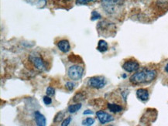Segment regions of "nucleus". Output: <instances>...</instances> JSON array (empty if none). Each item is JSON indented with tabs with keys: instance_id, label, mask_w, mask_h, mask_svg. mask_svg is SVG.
Wrapping results in <instances>:
<instances>
[{
	"instance_id": "f257e3e1",
	"label": "nucleus",
	"mask_w": 168,
	"mask_h": 126,
	"mask_svg": "<svg viewBox=\"0 0 168 126\" xmlns=\"http://www.w3.org/2000/svg\"><path fill=\"white\" fill-rule=\"evenodd\" d=\"M157 75L156 70L152 69H143L140 71L136 72L130 77V81L134 85L149 84L153 81Z\"/></svg>"
},
{
	"instance_id": "f03ea898",
	"label": "nucleus",
	"mask_w": 168,
	"mask_h": 126,
	"mask_svg": "<svg viewBox=\"0 0 168 126\" xmlns=\"http://www.w3.org/2000/svg\"><path fill=\"white\" fill-rule=\"evenodd\" d=\"M125 0H101L102 9L109 15L115 14L124 5Z\"/></svg>"
},
{
	"instance_id": "7ed1b4c3",
	"label": "nucleus",
	"mask_w": 168,
	"mask_h": 126,
	"mask_svg": "<svg viewBox=\"0 0 168 126\" xmlns=\"http://www.w3.org/2000/svg\"><path fill=\"white\" fill-rule=\"evenodd\" d=\"M84 72V68L82 66H80L78 64L72 65L68 68V76L71 80H79L83 77V74Z\"/></svg>"
},
{
	"instance_id": "20e7f679",
	"label": "nucleus",
	"mask_w": 168,
	"mask_h": 126,
	"mask_svg": "<svg viewBox=\"0 0 168 126\" xmlns=\"http://www.w3.org/2000/svg\"><path fill=\"white\" fill-rule=\"evenodd\" d=\"M106 79L103 76H94L88 80L87 85L89 88L94 89H102L106 85Z\"/></svg>"
},
{
	"instance_id": "39448f33",
	"label": "nucleus",
	"mask_w": 168,
	"mask_h": 126,
	"mask_svg": "<svg viewBox=\"0 0 168 126\" xmlns=\"http://www.w3.org/2000/svg\"><path fill=\"white\" fill-rule=\"evenodd\" d=\"M29 61L33 64V65L40 71H45L47 70V64L41 56L36 54H30L29 56Z\"/></svg>"
},
{
	"instance_id": "423d86ee",
	"label": "nucleus",
	"mask_w": 168,
	"mask_h": 126,
	"mask_svg": "<svg viewBox=\"0 0 168 126\" xmlns=\"http://www.w3.org/2000/svg\"><path fill=\"white\" fill-rule=\"evenodd\" d=\"M122 68L128 73L136 72L140 69V64L135 60H129L122 64Z\"/></svg>"
},
{
	"instance_id": "0eeeda50",
	"label": "nucleus",
	"mask_w": 168,
	"mask_h": 126,
	"mask_svg": "<svg viewBox=\"0 0 168 126\" xmlns=\"http://www.w3.org/2000/svg\"><path fill=\"white\" fill-rule=\"evenodd\" d=\"M96 116H97L99 122H100L101 124H102V125L114 121L113 116L111 115L109 113L105 112V111H97V112H96Z\"/></svg>"
},
{
	"instance_id": "6e6552de",
	"label": "nucleus",
	"mask_w": 168,
	"mask_h": 126,
	"mask_svg": "<svg viewBox=\"0 0 168 126\" xmlns=\"http://www.w3.org/2000/svg\"><path fill=\"white\" fill-rule=\"evenodd\" d=\"M34 119H35V122L37 124V125L45 126L47 125L46 118L39 111H36L34 112Z\"/></svg>"
},
{
	"instance_id": "1a4fd4ad",
	"label": "nucleus",
	"mask_w": 168,
	"mask_h": 126,
	"mask_svg": "<svg viewBox=\"0 0 168 126\" xmlns=\"http://www.w3.org/2000/svg\"><path fill=\"white\" fill-rule=\"evenodd\" d=\"M57 46H58V49L61 51L62 53H66L69 52L70 50H71V45L68 40H61L57 43Z\"/></svg>"
},
{
	"instance_id": "9d476101",
	"label": "nucleus",
	"mask_w": 168,
	"mask_h": 126,
	"mask_svg": "<svg viewBox=\"0 0 168 126\" xmlns=\"http://www.w3.org/2000/svg\"><path fill=\"white\" fill-rule=\"evenodd\" d=\"M136 97L142 101H146L149 99L150 94L146 88H140L136 90Z\"/></svg>"
},
{
	"instance_id": "9b49d317",
	"label": "nucleus",
	"mask_w": 168,
	"mask_h": 126,
	"mask_svg": "<svg viewBox=\"0 0 168 126\" xmlns=\"http://www.w3.org/2000/svg\"><path fill=\"white\" fill-rule=\"evenodd\" d=\"M24 1L37 9H43L47 5V0H24Z\"/></svg>"
},
{
	"instance_id": "f8f14e48",
	"label": "nucleus",
	"mask_w": 168,
	"mask_h": 126,
	"mask_svg": "<svg viewBox=\"0 0 168 126\" xmlns=\"http://www.w3.org/2000/svg\"><path fill=\"white\" fill-rule=\"evenodd\" d=\"M107 107L109 108V111L112 113H120L123 111V107L120 104H114V103H109L107 104Z\"/></svg>"
},
{
	"instance_id": "ddd939ff",
	"label": "nucleus",
	"mask_w": 168,
	"mask_h": 126,
	"mask_svg": "<svg viewBox=\"0 0 168 126\" xmlns=\"http://www.w3.org/2000/svg\"><path fill=\"white\" fill-rule=\"evenodd\" d=\"M108 49H109V45H108L107 42L103 40H99L97 46L98 51L101 53H105L108 51Z\"/></svg>"
},
{
	"instance_id": "4468645a",
	"label": "nucleus",
	"mask_w": 168,
	"mask_h": 126,
	"mask_svg": "<svg viewBox=\"0 0 168 126\" xmlns=\"http://www.w3.org/2000/svg\"><path fill=\"white\" fill-rule=\"evenodd\" d=\"M82 107V104L81 103H77V104H71V105L68 106V112L70 114H74V113L77 112L78 111H79Z\"/></svg>"
},
{
	"instance_id": "2eb2a0df",
	"label": "nucleus",
	"mask_w": 168,
	"mask_h": 126,
	"mask_svg": "<svg viewBox=\"0 0 168 126\" xmlns=\"http://www.w3.org/2000/svg\"><path fill=\"white\" fill-rule=\"evenodd\" d=\"M85 98L86 96L84 94L79 92V93L76 94L74 95V98H73V101H74V102H79V101L85 100Z\"/></svg>"
},
{
	"instance_id": "dca6fc26",
	"label": "nucleus",
	"mask_w": 168,
	"mask_h": 126,
	"mask_svg": "<svg viewBox=\"0 0 168 126\" xmlns=\"http://www.w3.org/2000/svg\"><path fill=\"white\" fill-rule=\"evenodd\" d=\"M64 117V113L63 111H60L58 114H56V116L54 117V119H53V122H61L62 119Z\"/></svg>"
},
{
	"instance_id": "f3484780",
	"label": "nucleus",
	"mask_w": 168,
	"mask_h": 126,
	"mask_svg": "<svg viewBox=\"0 0 168 126\" xmlns=\"http://www.w3.org/2000/svg\"><path fill=\"white\" fill-rule=\"evenodd\" d=\"M94 123V119L93 118H87L84 120H83L82 125L85 126H90L92 125Z\"/></svg>"
},
{
	"instance_id": "a211bd4d",
	"label": "nucleus",
	"mask_w": 168,
	"mask_h": 126,
	"mask_svg": "<svg viewBox=\"0 0 168 126\" xmlns=\"http://www.w3.org/2000/svg\"><path fill=\"white\" fill-rule=\"evenodd\" d=\"M102 18V16L100 15V13L97 12V11L94 10L92 12V17H91V20L94 21L97 20V19H100Z\"/></svg>"
},
{
	"instance_id": "6ab92c4d",
	"label": "nucleus",
	"mask_w": 168,
	"mask_h": 126,
	"mask_svg": "<svg viewBox=\"0 0 168 126\" xmlns=\"http://www.w3.org/2000/svg\"><path fill=\"white\" fill-rule=\"evenodd\" d=\"M74 87H75V85H74V83H73V82L71 81H68L65 84V88H66L68 90H70V91L74 90Z\"/></svg>"
},
{
	"instance_id": "aec40b11",
	"label": "nucleus",
	"mask_w": 168,
	"mask_h": 126,
	"mask_svg": "<svg viewBox=\"0 0 168 126\" xmlns=\"http://www.w3.org/2000/svg\"><path fill=\"white\" fill-rule=\"evenodd\" d=\"M46 93L47 95H48V96H53L55 94V89L53 88H52V87H48L47 88Z\"/></svg>"
},
{
	"instance_id": "412c9836",
	"label": "nucleus",
	"mask_w": 168,
	"mask_h": 126,
	"mask_svg": "<svg viewBox=\"0 0 168 126\" xmlns=\"http://www.w3.org/2000/svg\"><path fill=\"white\" fill-rule=\"evenodd\" d=\"M43 103H44L46 105H50V104H51L52 103V99L50 98V96H48V95H46V96L43 97Z\"/></svg>"
},
{
	"instance_id": "4be33fe9",
	"label": "nucleus",
	"mask_w": 168,
	"mask_h": 126,
	"mask_svg": "<svg viewBox=\"0 0 168 126\" xmlns=\"http://www.w3.org/2000/svg\"><path fill=\"white\" fill-rule=\"evenodd\" d=\"M95 1V0H76L77 4L79 5H86L89 2H92Z\"/></svg>"
},
{
	"instance_id": "5701e85b",
	"label": "nucleus",
	"mask_w": 168,
	"mask_h": 126,
	"mask_svg": "<svg viewBox=\"0 0 168 126\" xmlns=\"http://www.w3.org/2000/svg\"><path fill=\"white\" fill-rule=\"evenodd\" d=\"M71 120H72V118H71V117L67 118L66 119H64V120L63 121V122L61 123V126H68V125H69V124L71 123Z\"/></svg>"
},
{
	"instance_id": "b1692460",
	"label": "nucleus",
	"mask_w": 168,
	"mask_h": 126,
	"mask_svg": "<svg viewBox=\"0 0 168 126\" xmlns=\"http://www.w3.org/2000/svg\"><path fill=\"white\" fill-rule=\"evenodd\" d=\"M94 114V112H93L92 111H91V110H85V111L83 112V114H84V115H89V114Z\"/></svg>"
},
{
	"instance_id": "393cba45",
	"label": "nucleus",
	"mask_w": 168,
	"mask_h": 126,
	"mask_svg": "<svg viewBox=\"0 0 168 126\" xmlns=\"http://www.w3.org/2000/svg\"><path fill=\"white\" fill-rule=\"evenodd\" d=\"M165 71L168 73V64L166 65V67H165Z\"/></svg>"
}]
</instances>
